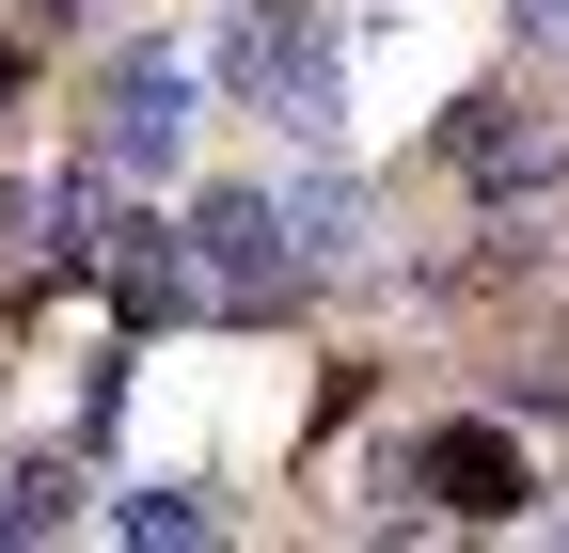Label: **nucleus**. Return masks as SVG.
Here are the masks:
<instances>
[{"mask_svg":"<svg viewBox=\"0 0 569 553\" xmlns=\"http://www.w3.org/2000/svg\"><path fill=\"white\" fill-rule=\"evenodd\" d=\"M222 95L269 111L284 143H332V111H348V63H332V17L317 0H222Z\"/></svg>","mask_w":569,"mask_h":553,"instance_id":"1","label":"nucleus"},{"mask_svg":"<svg viewBox=\"0 0 569 553\" xmlns=\"http://www.w3.org/2000/svg\"><path fill=\"white\" fill-rule=\"evenodd\" d=\"M190 253H206V301H222V316L301 301V285H317L301 238H284V190H206V205H190Z\"/></svg>","mask_w":569,"mask_h":553,"instance_id":"2","label":"nucleus"},{"mask_svg":"<svg viewBox=\"0 0 569 553\" xmlns=\"http://www.w3.org/2000/svg\"><path fill=\"white\" fill-rule=\"evenodd\" d=\"M174 159H190V80L159 48H127L96 80V174H174Z\"/></svg>","mask_w":569,"mask_h":553,"instance_id":"3","label":"nucleus"},{"mask_svg":"<svg viewBox=\"0 0 569 553\" xmlns=\"http://www.w3.org/2000/svg\"><path fill=\"white\" fill-rule=\"evenodd\" d=\"M443 159H459L475 205H538V190H553V127H538L522 95H459V111H443Z\"/></svg>","mask_w":569,"mask_h":553,"instance_id":"4","label":"nucleus"},{"mask_svg":"<svg viewBox=\"0 0 569 553\" xmlns=\"http://www.w3.org/2000/svg\"><path fill=\"white\" fill-rule=\"evenodd\" d=\"M411 491H427V506H459V522H507L538 474H522V443L490 428V411H459V428H427V443H411Z\"/></svg>","mask_w":569,"mask_h":553,"instance_id":"5","label":"nucleus"},{"mask_svg":"<svg viewBox=\"0 0 569 553\" xmlns=\"http://www.w3.org/2000/svg\"><path fill=\"white\" fill-rule=\"evenodd\" d=\"M96 269H111L127 316H190V301H206V253H190L174 222H142V205H96Z\"/></svg>","mask_w":569,"mask_h":553,"instance_id":"6","label":"nucleus"},{"mask_svg":"<svg viewBox=\"0 0 569 553\" xmlns=\"http://www.w3.org/2000/svg\"><path fill=\"white\" fill-rule=\"evenodd\" d=\"M80 238H96V190L80 174H17V190H0V269H17V285H48Z\"/></svg>","mask_w":569,"mask_h":553,"instance_id":"7","label":"nucleus"},{"mask_svg":"<svg viewBox=\"0 0 569 553\" xmlns=\"http://www.w3.org/2000/svg\"><path fill=\"white\" fill-rule=\"evenodd\" d=\"M284 238H301V269L332 285V269H365V238H380V205L348 190V174H301V190H284Z\"/></svg>","mask_w":569,"mask_h":553,"instance_id":"8","label":"nucleus"},{"mask_svg":"<svg viewBox=\"0 0 569 553\" xmlns=\"http://www.w3.org/2000/svg\"><path fill=\"white\" fill-rule=\"evenodd\" d=\"M111 537H206V506H190V491H127V506H111Z\"/></svg>","mask_w":569,"mask_h":553,"instance_id":"9","label":"nucleus"},{"mask_svg":"<svg viewBox=\"0 0 569 553\" xmlns=\"http://www.w3.org/2000/svg\"><path fill=\"white\" fill-rule=\"evenodd\" d=\"M507 17H522V48H569V0H507Z\"/></svg>","mask_w":569,"mask_h":553,"instance_id":"10","label":"nucleus"},{"mask_svg":"<svg viewBox=\"0 0 569 553\" xmlns=\"http://www.w3.org/2000/svg\"><path fill=\"white\" fill-rule=\"evenodd\" d=\"M17 80H32V48H0V111H17Z\"/></svg>","mask_w":569,"mask_h":553,"instance_id":"11","label":"nucleus"},{"mask_svg":"<svg viewBox=\"0 0 569 553\" xmlns=\"http://www.w3.org/2000/svg\"><path fill=\"white\" fill-rule=\"evenodd\" d=\"M48 17H80V0H32V32H48Z\"/></svg>","mask_w":569,"mask_h":553,"instance_id":"12","label":"nucleus"}]
</instances>
